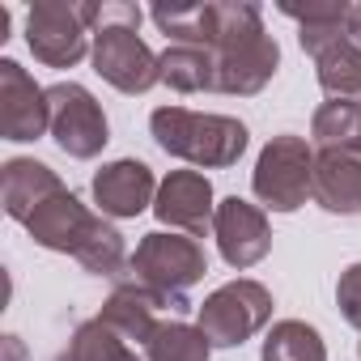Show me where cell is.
I'll list each match as a JSON object with an SVG mask.
<instances>
[{
  "label": "cell",
  "mask_w": 361,
  "mask_h": 361,
  "mask_svg": "<svg viewBox=\"0 0 361 361\" xmlns=\"http://www.w3.org/2000/svg\"><path fill=\"white\" fill-rule=\"evenodd\" d=\"M209 51L217 56V94H259L281 68V47L255 5H209Z\"/></svg>",
  "instance_id": "6da1fadb"
},
{
  "label": "cell",
  "mask_w": 361,
  "mask_h": 361,
  "mask_svg": "<svg viewBox=\"0 0 361 361\" xmlns=\"http://www.w3.org/2000/svg\"><path fill=\"white\" fill-rule=\"evenodd\" d=\"M140 26V9L136 5H98V26H94V73L115 85L119 94H145L161 81V64L157 56L145 47V39L136 35Z\"/></svg>",
  "instance_id": "7a4b0ae2"
},
{
  "label": "cell",
  "mask_w": 361,
  "mask_h": 361,
  "mask_svg": "<svg viewBox=\"0 0 361 361\" xmlns=\"http://www.w3.org/2000/svg\"><path fill=\"white\" fill-rule=\"evenodd\" d=\"M149 132L170 157H183V161L204 166V170L234 166L247 149V128L238 119L200 115V111H188V106H157L149 115Z\"/></svg>",
  "instance_id": "3957f363"
},
{
  "label": "cell",
  "mask_w": 361,
  "mask_h": 361,
  "mask_svg": "<svg viewBox=\"0 0 361 361\" xmlns=\"http://www.w3.org/2000/svg\"><path fill=\"white\" fill-rule=\"evenodd\" d=\"M132 281L149 293H157L170 310L188 306V289L209 272V255L192 234H145L132 255Z\"/></svg>",
  "instance_id": "277c9868"
},
{
  "label": "cell",
  "mask_w": 361,
  "mask_h": 361,
  "mask_svg": "<svg viewBox=\"0 0 361 361\" xmlns=\"http://www.w3.org/2000/svg\"><path fill=\"white\" fill-rule=\"evenodd\" d=\"M251 188L264 200V209H272V213L302 209L310 188H314V153H310V145L302 136H293V132L272 136L264 145L259 161H255Z\"/></svg>",
  "instance_id": "5b68a950"
},
{
  "label": "cell",
  "mask_w": 361,
  "mask_h": 361,
  "mask_svg": "<svg viewBox=\"0 0 361 361\" xmlns=\"http://www.w3.org/2000/svg\"><path fill=\"white\" fill-rule=\"evenodd\" d=\"M268 319H272V293L259 281H230L204 298L196 327L204 331V340L213 348H234V344L251 340Z\"/></svg>",
  "instance_id": "8992f818"
},
{
  "label": "cell",
  "mask_w": 361,
  "mask_h": 361,
  "mask_svg": "<svg viewBox=\"0 0 361 361\" xmlns=\"http://www.w3.org/2000/svg\"><path fill=\"white\" fill-rule=\"evenodd\" d=\"M90 35L94 30L81 5H68V0H39L26 18V43L47 68H73L77 60H85V51H94Z\"/></svg>",
  "instance_id": "52a82bcc"
},
{
  "label": "cell",
  "mask_w": 361,
  "mask_h": 361,
  "mask_svg": "<svg viewBox=\"0 0 361 361\" xmlns=\"http://www.w3.org/2000/svg\"><path fill=\"white\" fill-rule=\"evenodd\" d=\"M47 111H51V136L56 145L77 157V161H90L102 153V145L111 140L106 132V115L102 106L94 102V94L77 81H60L47 90Z\"/></svg>",
  "instance_id": "ba28073f"
},
{
  "label": "cell",
  "mask_w": 361,
  "mask_h": 361,
  "mask_svg": "<svg viewBox=\"0 0 361 361\" xmlns=\"http://www.w3.org/2000/svg\"><path fill=\"white\" fill-rule=\"evenodd\" d=\"M153 213L161 226L183 230L192 238H204V230H213L217 204H213V183L200 170H170L157 188Z\"/></svg>",
  "instance_id": "9c48e42d"
},
{
  "label": "cell",
  "mask_w": 361,
  "mask_h": 361,
  "mask_svg": "<svg viewBox=\"0 0 361 361\" xmlns=\"http://www.w3.org/2000/svg\"><path fill=\"white\" fill-rule=\"evenodd\" d=\"M43 132H51L47 90H39L18 60H0V136L39 140Z\"/></svg>",
  "instance_id": "30bf717a"
},
{
  "label": "cell",
  "mask_w": 361,
  "mask_h": 361,
  "mask_svg": "<svg viewBox=\"0 0 361 361\" xmlns=\"http://www.w3.org/2000/svg\"><path fill=\"white\" fill-rule=\"evenodd\" d=\"M213 238L221 247V259L230 268H255L268 251H272V226L264 217V209L230 196L217 204V217H213Z\"/></svg>",
  "instance_id": "8fae6325"
},
{
  "label": "cell",
  "mask_w": 361,
  "mask_h": 361,
  "mask_svg": "<svg viewBox=\"0 0 361 361\" xmlns=\"http://www.w3.org/2000/svg\"><path fill=\"white\" fill-rule=\"evenodd\" d=\"M157 188L161 183L145 161L119 157L94 174V204L102 209V217H140L157 200Z\"/></svg>",
  "instance_id": "7c38bea8"
},
{
  "label": "cell",
  "mask_w": 361,
  "mask_h": 361,
  "mask_svg": "<svg viewBox=\"0 0 361 361\" xmlns=\"http://www.w3.org/2000/svg\"><path fill=\"white\" fill-rule=\"evenodd\" d=\"M98 213H90L68 188L60 192V196H51L30 221H26V230H30V238L39 243V247H47V251H64V255H73L77 259V251L90 243V234L98 230Z\"/></svg>",
  "instance_id": "4fadbf2b"
},
{
  "label": "cell",
  "mask_w": 361,
  "mask_h": 361,
  "mask_svg": "<svg viewBox=\"0 0 361 361\" xmlns=\"http://www.w3.org/2000/svg\"><path fill=\"white\" fill-rule=\"evenodd\" d=\"M310 200L327 213H361V149H319Z\"/></svg>",
  "instance_id": "5bb4252c"
},
{
  "label": "cell",
  "mask_w": 361,
  "mask_h": 361,
  "mask_svg": "<svg viewBox=\"0 0 361 361\" xmlns=\"http://www.w3.org/2000/svg\"><path fill=\"white\" fill-rule=\"evenodd\" d=\"M64 183H60V174L35 157H13L5 161V174H0V200H5V213L13 221H30L51 196H60Z\"/></svg>",
  "instance_id": "9a60e30c"
},
{
  "label": "cell",
  "mask_w": 361,
  "mask_h": 361,
  "mask_svg": "<svg viewBox=\"0 0 361 361\" xmlns=\"http://www.w3.org/2000/svg\"><path fill=\"white\" fill-rule=\"evenodd\" d=\"M157 310H166V302L157 298V293H149V289H140L136 281H123V285H115V293L102 302V323L115 331V336H123L128 344L136 340V344H149V336L157 331Z\"/></svg>",
  "instance_id": "2e32d148"
},
{
  "label": "cell",
  "mask_w": 361,
  "mask_h": 361,
  "mask_svg": "<svg viewBox=\"0 0 361 361\" xmlns=\"http://www.w3.org/2000/svg\"><path fill=\"white\" fill-rule=\"evenodd\" d=\"M161 81L178 94H204L217 90V56L209 47H188V43H170L161 56Z\"/></svg>",
  "instance_id": "e0dca14e"
},
{
  "label": "cell",
  "mask_w": 361,
  "mask_h": 361,
  "mask_svg": "<svg viewBox=\"0 0 361 361\" xmlns=\"http://www.w3.org/2000/svg\"><path fill=\"white\" fill-rule=\"evenodd\" d=\"M314 77L323 94L340 102H361V47L353 39H336L331 47L314 56Z\"/></svg>",
  "instance_id": "ac0fdd59"
},
{
  "label": "cell",
  "mask_w": 361,
  "mask_h": 361,
  "mask_svg": "<svg viewBox=\"0 0 361 361\" xmlns=\"http://www.w3.org/2000/svg\"><path fill=\"white\" fill-rule=\"evenodd\" d=\"M310 140L319 149H361V102H323L310 119Z\"/></svg>",
  "instance_id": "d6986e66"
},
{
  "label": "cell",
  "mask_w": 361,
  "mask_h": 361,
  "mask_svg": "<svg viewBox=\"0 0 361 361\" xmlns=\"http://www.w3.org/2000/svg\"><path fill=\"white\" fill-rule=\"evenodd\" d=\"M209 353L213 344L204 340V331L183 319L157 323V331L145 344V361H209Z\"/></svg>",
  "instance_id": "ffe728a7"
},
{
  "label": "cell",
  "mask_w": 361,
  "mask_h": 361,
  "mask_svg": "<svg viewBox=\"0 0 361 361\" xmlns=\"http://www.w3.org/2000/svg\"><path fill=\"white\" fill-rule=\"evenodd\" d=\"M264 361H327V348L310 323L281 319V323H272V331L264 340Z\"/></svg>",
  "instance_id": "44dd1931"
},
{
  "label": "cell",
  "mask_w": 361,
  "mask_h": 361,
  "mask_svg": "<svg viewBox=\"0 0 361 361\" xmlns=\"http://www.w3.org/2000/svg\"><path fill=\"white\" fill-rule=\"evenodd\" d=\"M60 361H140V357H136L132 344H128L123 336H115L102 319H90V323H81V327L73 331L68 353H64Z\"/></svg>",
  "instance_id": "7402d4cb"
},
{
  "label": "cell",
  "mask_w": 361,
  "mask_h": 361,
  "mask_svg": "<svg viewBox=\"0 0 361 361\" xmlns=\"http://www.w3.org/2000/svg\"><path fill=\"white\" fill-rule=\"evenodd\" d=\"M149 18L157 30L174 43L188 47H209V5H153Z\"/></svg>",
  "instance_id": "603a6c76"
},
{
  "label": "cell",
  "mask_w": 361,
  "mask_h": 361,
  "mask_svg": "<svg viewBox=\"0 0 361 361\" xmlns=\"http://www.w3.org/2000/svg\"><path fill=\"white\" fill-rule=\"evenodd\" d=\"M336 306H340V314L361 331V264L344 268V276H340V285H336Z\"/></svg>",
  "instance_id": "cb8c5ba5"
},
{
  "label": "cell",
  "mask_w": 361,
  "mask_h": 361,
  "mask_svg": "<svg viewBox=\"0 0 361 361\" xmlns=\"http://www.w3.org/2000/svg\"><path fill=\"white\" fill-rule=\"evenodd\" d=\"M285 18H293L298 26H310V22H336V18H348V5H281Z\"/></svg>",
  "instance_id": "d4e9b609"
},
{
  "label": "cell",
  "mask_w": 361,
  "mask_h": 361,
  "mask_svg": "<svg viewBox=\"0 0 361 361\" xmlns=\"http://www.w3.org/2000/svg\"><path fill=\"white\" fill-rule=\"evenodd\" d=\"M344 26H348V39L361 47V0H357V5H348V22Z\"/></svg>",
  "instance_id": "484cf974"
},
{
  "label": "cell",
  "mask_w": 361,
  "mask_h": 361,
  "mask_svg": "<svg viewBox=\"0 0 361 361\" xmlns=\"http://www.w3.org/2000/svg\"><path fill=\"white\" fill-rule=\"evenodd\" d=\"M5 348H9V361H22V340H18V336H9Z\"/></svg>",
  "instance_id": "4316f807"
},
{
  "label": "cell",
  "mask_w": 361,
  "mask_h": 361,
  "mask_svg": "<svg viewBox=\"0 0 361 361\" xmlns=\"http://www.w3.org/2000/svg\"><path fill=\"white\" fill-rule=\"evenodd\" d=\"M357 357H361V344H357Z\"/></svg>",
  "instance_id": "83f0119b"
}]
</instances>
